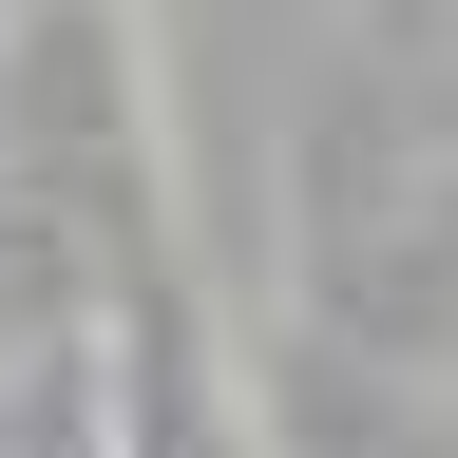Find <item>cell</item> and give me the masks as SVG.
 Instances as JSON below:
<instances>
[{"label":"cell","mask_w":458,"mask_h":458,"mask_svg":"<svg viewBox=\"0 0 458 458\" xmlns=\"http://www.w3.org/2000/svg\"><path fill=\"white\" fill-rule=\"evenodd\" d=\"M344 96H382V114L439 134V0H344Z\"/></svg>","instance_id":"1"}]
</instances>
